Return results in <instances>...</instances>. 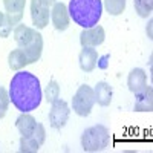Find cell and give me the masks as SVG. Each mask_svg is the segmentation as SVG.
<instances>
[{"label": "cell", "mask_w": 153, "mask_h": 153, "mask_svg": "<svg viewBox=\"0 0 153 153\" xmlns=\"http://www.w3.org/2000/svg\"><path fill=\"white\" fill-rule=\"evenodd\" d=\"M5 5V16L9 22L11 26L19 25L23 19V12H25V5L26 0H3Z\"/></svg>", "instance_id": "10"}, {"label": "cell", "mask_w": 153, "mask_h": 153, "mask_svg": "<svg viewBox=\"0 0 153 153\" xmlns=\"http://www.w3.org/2000/svg\"><path fill=\"white\" fill-rule=\"evenodd\" d=\"M23 51L25 57L28 60V65H32V63L38 61L42 57V52H43V35L35 29V34H34V38L26 45L20 48Z\"/></svg>", "instance_id": "9"}, {"label": "cell", "mask_w": 153, "mask_h": 153, "mask_svg": "<svg viewBox=\"0 0 153 153\" xmlns=\"http://www.w3.org/2000/svg\"><path fill=\"white\" fill-rule=\"evenodd\" d=\"M135 110L136 112H152L153 110V91L150 86H146L143 92L135 95Z\"/></svg>", "instance_id": "13"}, {"label": "cell", "mask_w": 153, "mask_h": 153, "mask_svg": "<svg viewBox=\"0 0 153 153\" xmlns=\"http://www.w3.org/2000/svg\"><path fill=\"white\" fill-rule=\"evenodd\" d=\"M69 17L81 28H92L98 25L103 16V2L101 0H71Z\"/></svg>", "instance_id": "2"}, {"label": "cell", "mask_w": 153, "mask_h": 153, "mask_svg": "<svg viewBox=\"0 0 153 153\" xmlns=\"http://www.w3.org/2000/svg\"><path fill=\"white\" fill-rule=\"evenodd\" d=\"M45 98L48 103H55V101L60 98V86L55 80H51L46 86V91H45Z\"/></svg>", "instance_id": "21"}, {"label": "cell", "mask_w": 153, "mask_h": 153, "mask_svg": "<svg viewBox=\"0 0 153 153\" xmlns=\"http://www.w3.org/2000/svg\"><path fill=\"white\" fill-rule=\"evenodd\" d=\"M8 106H9V94L5 87L0 86V120L5 118V115L8 112Z\"/></svg>", "instance_id": "22"}, {"label": "cell", "mask_w": 153, "mask_h": 153, "mask_svg": "<svg viewBox=\"0 0 153 153\" xmlns=\"http://www.w3.org/2000/svg\"><path fill=\"white\" fill-rule=\"evenodd\" d=\"M12 31V26L9 25L6 16H5V12H0V38H6L9 37Z\"/></svg>", "instance_id": "24"}, {"label": "cell", "mask_w": 153, "mask_h": 153, "mask_svg": "<svg viewBox=\"0 0 153 153\" xmlns=\"http://www.w3.org/2000/svg\"><path fill=\"white\" fill-rule=\"evenodd\" d=\"M126 3L127 0H104L106 11L110 16H121L126 11Z\"/></svg>", "instance_id": "18"}, {"label": "cell", "mask_w": 153, "mask_h": 153, "mask_svg": "<svg viewBox=\"0 0 153 153\" xmlns=\"http://www.w3.org/2000/svg\"><path fill=\"white\" fill-rule=\"evenodd\" d=\"M109 57H110V55L107 54V55H104L103 58L100 60V61H101V63H100V68H101V69H106V68H107V60H109Z\"/></svg>", "instance_id": "25"}, {"label": "cell", "mask_w": 153, "mask_h": 153, "mask_svg": "<svg viewBox=\"0 0 153 153\" xmlns=\"http://www.w3.org/2000/svg\"><path fill=\"white\" fill-rule=\"evenodd\" d=\"M78 61H80V68L84 72H92L97 68V61H98V52L94 48H87L84 46L81 49V52L78 55Z\"/></svg>", "instance_id": "12"}, {"label": "cell", "mask_w": 153, "mask_h": 153, "mask_svg": "<svg viewBox=\"0 0 153 153\" xmlns=\"http://www.w3.org/2000/svg\"><path fill=\"white\" fill-rule=\"evenodd\" d=\"M35 124H37L35 118L29 113H22L16 120V127L22 136H31L34 129H35Z\"/></svg>", "instance_id": "15"}, {"label": "cell", "mask_w": 153, "mask_h": 153, "mask_svg": "<svg viewBox=\"0 0 153 153\" xmlns=\"http://www.w3.org/2000/svg\"><path fill=\"white\" fill-rule=\"evenodd\" d=\"M9 101L22 113H29L42 104V86L40 80L31 72L17 71L9 83Z\"/></svg>", "instance_id": "1"}, {"label": "cell", "mask_w": 153, "mask_h": 153, "mask_svg": "<svg viewBox=\"0 0 153 153\" xmlns=\"http://www.w3.org/2000/svg\"><path fill=\"white\" fill-rule=\"evenodd\" d=\"M69 106L66 101L63 100H57L55 103H52V107H51V112H49V124L51 127L54 129H61L65 127L68 120H69Z\"/></svg>", "instance_id": "5"}, {"label": "cell", "mask_w": 153, "mask_h": 153, "mask_svg": "<svg viewBox=\"0 0 153 153\" xmlns=\"http://www.w3.org/2000/svg\"><path fill=\"white\" fill-rule=\"evenodd\" d=\"M34 34H35V29L26 26V25H20L19 23L17 26L14 28V40L19 45V48H23L34 38Z\"/></svg>", "instance_id": "16"}, {"label": "cell", "mask_w": 153, "mask_h": 153, "mask_svg": "<svg viewBox=\"0 0 153 153\" xmlns=\"http://www.w3.org/2000/svg\"><path fill=\"white\" fill-rule=\"evenodd\" d=\"M51 19H52V25L57 31H66L71 22L68 6L63 2H55L52 5V11H51Z\"/></svg>", "instance_id": "8"}, {"label": "cell", "mask_w": 153, "mask_h": 153, "mask_svg": "<svg viewBox=\"0 0 153 153\" xmlns=\"http://www.w3.org/2000/svg\"><path fill=\"white\" fill-rule=\"evenodd\" d=\"M110 143V133L107 127L97 124L87 127L81 135V147L84 152H101Z\"/></svg>", "instance_id": "3"}, {"label": "cell", "mask_w": 153, "mask_h": 153, "mask_svg": "<svg viewBox=\"0 0 153 153\" xmlns=\"http://www.w3.org/2000/svg\"><path fill=\"white\" fill-rule=\"evenodd\" d=\"M135 11L138 12L139 17H149L153 9V0H133Z\"/></svg>", "instance_id": "20"}, {"label": "cell", "mask_w": 153, "mask_h": 153, "mask_svg": "<svg viewBox=\"0 0 153 153\" xmlns=\"http://www.w3.org/2000/svg\"><path fill=\"white\" fill-rule=\"evenodd\" d=\"M40 144H38L32 136H22L20 139V152L22 153H35L40 150Z\"/></svg>", "instance_id": "19"}, {"label": "cell", "mask_w": 153, "mask_h": 153, "mask_svg": "<svg viewBox=\"0 0 153 153\" xmlns=\"http://www.w3.org/2000/svg\"><path fill=\"white\" fill-rule=\"evenodd\" d=\"M106 38V32L104 28L100 26V25H95L92 28H86L81 34H80V43L81 46H87V48H95L104 43Z\"/></svg>", "instance_id": "7"}, {"label": "cell", "mask_w": 153, "mask_h": 153, "mask_svg": "<svg viewBox=\"0 0 153 153\" xmlns=\"http://www.w3.org/2000/svg\"><path fill=\"white\" fill-rule=\"evenodd\" d=\"M8 65H9V68L12 71H22L25 66H28V60H26V57H25L23 51L20 48L9 52V55H8Z\"/></svg>", "instance_id": "17"}, {"label": "cell", "mask_w": 153, "mask_h": 153, "mask_svg": "<svg viewBox=\"0 0 153 153\" xmlns=\"http://www.w3.org/2000/svg\"><path fill=\"white\" fill-rule=\"evenodd\" d=\"M127 86H129V91L135 95L143 92L146 89V86H147V74H146V71L141 69V68L132 69L129 76H127Z\"/></svg>", "instance_id": "11"}, {"label": "cell", "mask_w": 153, "mask_h": 153, "mask_svg": "<svg viewBox=\"0 0 153 153\" xmlns=\"http://www.w3.org/2000/svg\"><path fill=\"white\" fill-rule=\"evenodd\" d=\"M94 95H95V103H98L100 106H109L112 103V86L106 81H100L97 83L95 89H94Z\"/></svg>", "instance_id": "14"}, {"label": "cell", "mask_w": 153, "mask_h": 153, "mask_svg": "<svg viewBox=\"0 0 153 153\" xmlns=\"http://www.w3.org/2000/svg\"><path fill=\"white\" fill-rule=\"evenodd\" d=\"M95 104V95L94 89L87 84H83L78 87V91L75 92L72 98V107L74 112L80 117H89L92 112V107Z\"/></svg>", "instance_id": "4"}, {"label": "cell", "mask_w": 153, "mask_h": 153, "mask_svg": "<svg viewBox=\"0 0 153 153\" xmlns=\"http://www.w3.org/2000/svg\"><path fill=\"white\" fill-rule=\"evenodd\" d=\"M31 136H32L40 146H43L45 141H46V130H45V126L40 124V123H37V124H35V129H34V132H32Z\"/></svg>", "instance_id": "23"}, {"label": "cell", "mask_w": 153, "mask_h": 153, "mask_svg": "<svg viewBox=\"0 0 153 153\" xmlns=\"http://www.w3.org/2000/svg\"><path fill=\"white\" fill-rule=\"evenodd\" d=\"M42 2H43L45 5H48V6H51V5H54V3H55V0H42Z\"/></svg>", "instance_id": "26"}, {"label": "cell", "mask_w": 153, "mask_h": 153, "mask_svg": "<svg viewBox=\"0 0 153 153\" xmlns=\"http://www.w3.org/2000/svg\"><path fill=\"white\" fill-rule=\"evenodd\" d=\"M49 6L42 0H31V17L35 29H45L49 25Z\"/></svg>", "instance_id": "6"}]
</instances>
